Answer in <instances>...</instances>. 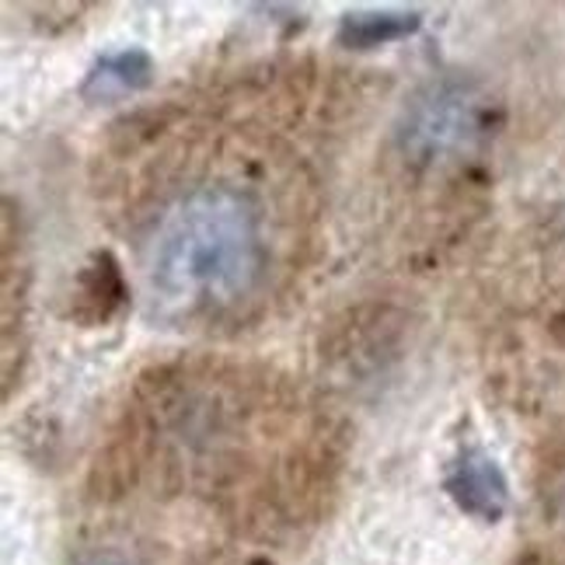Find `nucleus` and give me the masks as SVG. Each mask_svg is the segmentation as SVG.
<instances>
[{"label":"nucleus","mask_w":565,"mask_h":565,"mask_svg":"<svg viewBox=\"0 0 565 565\" xmlns=\"http://www.w3.org/2000/svg\"><path fill=\"white\" fill-rule=\"evenodd\" d=\"M154 81V60H150L147 50L129 46V50H116L95 60V67L88 71L81 84V95L88 102H113L122 95H137L147 84Z\"/></svg>","instance_id":"20e7f679"},{"label":"nucleus","mask_w":565,"mask_h":565,"mask_svg":"<svg viewBox=\"0 0 565 565\" xmlns=\"http://www.w3.org/2000/svg\"><path fill=\"white\" fill-rule=\"evenodd\" d=\"M263 266L266 245L255 203L231 185H195L161 216L147 282L164 311L210 315L242 300Z\"/></svg>","instance_id":"f257e3e1"},{"label":"nucleus","mask_w":565,"mask_h":565,"mask_svg":"<svg viewBox=\"0 0 565 565\" xmlns=\"http://www.w3.org/2000/svg\"><path fill=\"white\" fill-rule=\"evenodd\" d=\"M423 29L419 11H353L339 21V42L345 50H377L416 35Z\"/></svg>","instance_id":"423d86ee"},{"label":"nucleus","mask_w":565,"mask_h":565,"mask_svg":"<svg viewBox=\"0 0 565 565\" xmlns=\"http://www.w3.org/2000/svg\"><path fill=\"white\" fill-rule=\"evenodd\" d=\"M447 495L458 503L461 513L495 524L510 510V482L499 461L482 447H465L458 458L450 461L444 478Z\"/></svg>","instance_id":"7ed1b4c3"},{"label":"nucleus","mask_w":565,"mask_h":565,"mask_svg":"<svg viewBox=\"0 0 565 565\" xmlns=\"http://www.w3.org/2000/svg\"><path fill=\"white\" fill-rule=\"evenodd\" d=\"M492 98L471 81L429 84L408 102L398 147L412 164H444L465 158L492 134Z\"/></svg>","instance_id":"f03ea898"},{"label":"nucleus","mask_w":565,"mask_h":565,"mask_svg":"<svg viewBox=\"0 0 565 565\" xmlns=\"http://www.w3.org/2000/svg\"><path fill=\"white\" fill-rule=\"evenodd\" d=\"M126 303V279L119 263L108 252H98L77 276L74 290V318L84 324H102Z\"/></svg>","instance_id":"39448f33"},{"label":"nucleus","mask_w":565,"mask_h":565,"mask_svg":"<svg viewBox=\"0 0 565 565\" xmlns=\"http://www.w3.org/2000/svg\"><path fill=\"white\" fill-rule=\"evenodd\" d=\"M84 565H134V562L122 558V555H95V558H88Z\"/></svg>","instance_id":"0eeeda50"}]
</instances>
